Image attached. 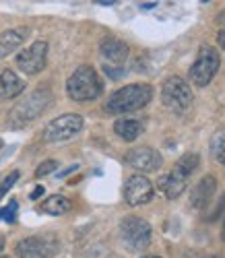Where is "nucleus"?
I'll list each match as a JSON object with an SVG mask.
<instances>
[{"label":"nucleus","instance_id":"nucleus-1","mask_svg":"<svg viewBox=\"0 0 225 258\" xmlns=\"http://www.w3.org/2000/svg\"><path fill=\"white\" fill-rule=\"evenodd\" d=\"M153 99V87L145 83H134L126 85V87L118 89L109 95L105 103V112L107 114H128V112H137L141 107H145Z\"/></svg>","mask_w":225,"mask_h":258},{"label":"nucleus","instance_id":"nucleus-2","mask_svg":"<svg viewBox=\"0 0 225 258\" xmlns=\"http://www.w3.org/2000/svg\"><path fill=\"white\" fill-rule=\"evenodd\" d=\"M103 91V85L99 75L95 73L93 67L89 64H83L79 67L66 81V93H69L71 99L75 101H91L97 99Z\"/></svg>","mask_w":225,"mask_h":258},{"label":"nucleus","instance_id":"nucleus-3","mask_svg":"<svg viewBox=\"0 0 225 258\" xmlns=\"http://www.w3.org/2000/svg\"><path fill=\"white\" fill-rule=\"evenodd\" d=\"M52 103V93L48 89H37L33 93H29L23 101H19L11 114H9V122L13 128H21L29 122H33L35 118H39L43 112H46V107Z\"/></svg>","mask_w":225,"mask_h":258},{"label":"nucleus","instance_id":"nucleus-4","mask_svg":"<svg viewBox=\"0 0 225 258\" xmlns=\"http://www.w3.org/2000/svg\"><path fill=\"white\" fill-rule=\"evenodd\" d=\"M219 64H221V58H219V52L211 46H202L198 50V56H196V62L190 67V79L196 87H205L213 81V77L217 75L219 71Z\"/></svg>","mask_w":225,"mask_h":258},{"label":"nucleus","instance_id":"nucleus-5","mask_svg":"<svg viewBox=\"0 0 225 258\" xmlns=\"http://www.w3.org/2000/svg\"><path fill=\"white\" fill-rule=\"evenodd\" d=\"M161 99H163V105L170 107V110L184 112L192 103V89L184 79L170 77L161 87Z\"/></svg>","mask_w":225,"mask_h":258},{"label":"nucleus","instance_id":"nucleus-6","mask_svg":"<svg viewBox=\"0 0 225 258\" xmlns=\"http://www.w3.org/2000/svg\"><path fill=\"white\" fill-rule=\"evenodd\" d=\"M122 242L132 250H145L151 244V225L141 217H126L120 223Z\"/></svg>","mask_w":225,"mask_h":258},{"label":"nucleus","instance_id":"nucleus-7","mask_svg":"<svg viewBox=\"0 0 225 258\" xmlns=\"http://www.w3.org/2000/svg\"><path fill=\"white\" fill-rule=\"evenodd\" d=\"M81 128H83V118L79 114H64L43 128V141L46 143L69 141L81 133Z\"/></svg>","mask_w":225,"mask_h":258},{"label":"nucleus","instance_id":"nucleus-8","mask_svg":"<svg viewBox=\"0 0 225 258\" xmlns=\"http://www.w3.org/2000/svg\"><path fill=\"white\" fill-rule=\"evenodd\" d=\"M19 258H52L58 252V242L48 235H33L25 238L15 246Z\"/></svg>","mask_w":225,"mask_h":258},{"label":"nucleus","instance_id":"nucleus-9","mask_svg":"<svg viewBox=\"0 0 225 258\" xmlns=\"http://www.w3.org/2000/svg\"><path fill=\"white\" fill-rule=\"evenodd\" d=\"M46 58H48V44L46 41H35L27 50L19 52L17 67L25 75H37L46 69Z\"/></svg>","mask_w":225,"mask_h":258},{"label":"nucleus","instance_id":"nucleus-10","mask_svg":"<svg viewBox=\"0 0 225 258\" xmlns=\"http://www.w3.org/2000/svg\"><path fill=\"white\" fill-rule=\"evenodd\" d=\"M155 195V188L149 178L145 176H130L124 184V201L130 207L147 205Z\"/></svg>","mask_w":225,"mask_h":258},{"label":"nucleus","instance_id":"nucleus-11","mask_svg":"<svg viewBox=\"0 0 225 258\" xmlns=\"http://www.w3.org/2000/svg\"><path fill=\"white\" fill-rule=\"evenodd\" d=\"M126 163L139 171H157L163 165V157L151 147H137L130 149V151L124 155Z\"/></svg>","mask_w":225,"mask_h":258},{"label":"nucleus","instance_id":"nucleus-12","mask_svg":"<svg viewBox=\"0 0 225 258\" xmlns=\"http://www.w3.org/2000/svg\"><path fill=\"white\" fill-rule=\"evenodd\" d=\"M215 188H217V180L213 176H205L190 192V205L192 209H205L209 207L213 195H215Z\"/></svg>","mask_w":225,"mask_h":258},{"label":"nucleus","instance_id":"nucleus-13","mask_svg":"<svg viewBox=\"0 0 225 258\" xmlns=\"http://www.w3.org/2000/svg\"><path fill=\"white\" fill-rule=\"evenodd\" d=\"M99 52H101V56L107 60L109 67H111V64L120 67V64H124L126 58H128V46L124 44L122 39H116V37L103 39L101 46H99Z\"/></svg>","mask_w":225,"mask_h":258},{"label":"nucleus","instance_id":"nucleus-14","mask_svg":"<svg viewBox=\"0 0 225 258\" xmlns=\"http://www.w3.org/2000/svg\"><path fill=\"white\" fill-rule=\"evenodd\" d=\"M25 91V81L19 79L13 71H3L0 73V101L13 99Z\"/></svg>","mask_w":225,"mask_h":258},{"label":"nucleus","instance_id":"nucleus-15","mask_svg":"<svg viewBox=\"0 0 225 258\" xmlns=\"http://www.w3.org/2000/svg\"><path fill=\"white\" fill-rule=\"evenodd\" d=\"M186 182L188 180L184 176H180L178 171H170V174H165V176H161L159 180H157V186H159V190L170 201H174L186 190Z\"/></svg>","mask_w":225,"mask_h":258},{"label":"nucleus","instance_id":"nucleus-16","mask_svg":"<svg viewBox=\"0 0 225 258\" xmlns=\"http://www.w3.org/2000/svg\"><path fill=\"white\" fill-rule=\"evenodd\" d=\"M29 35V29L21 27V29H9L0 33V58L11 56L21 44L25 41V37Z\"/></svg>","mask_w":225,"mask_h":258},{"label":"nucleus","instance_id":"nucleus-17","mask_svg":"<svg viewBox=\"0 0 225 258\" xmlns=\"http://www.w3.org/2000/svg\"><path fill=\"white\" fill-rule=\"evenodd\" d=\"M114 133H116L122 141L130 143V141H134V139H139V135L143 133V124H141L139 120H118V122L114 124Z\"/></svg>","mask_w":225,"mask_h":258},{"label":"nucleus","instance_id":"nucleus-18","mask_svg":"<svg viewBox=\"0 0 225 258\" xmlns=\"http://www.w3.org/2000/svg\"><path fill=\"white\" fill-rule=\"evenodd\" d=\"M71 207H73V203L66 199V197L54 195V197H50L46 203L41 205V211L48 213V215H64V213L71 211Z\"/></svg>","mask_w":225,"mask_h":258},{"label":"nucleus","instance_id":"nucleus-19","mask_svg":"<svg viewBox=\"0 0 225 258\" xmlns=\"http://www.w3.org/2000/svg\"><path fill=\"white\" fill-rule=\"evenodd\" d=\"M198 165H200V157H198L196 153H188V155H184L182 159L176 163L174 171H178L180 176H184V178L188 180V178L194 174V171L198 169Z\"/></svg>","mask_w":225,"mask_h":258},{"label":"nucleus","instance_id":"nucleus-20","mask_svg":"<svg viewBox=\"0 0 225 258\" xmlns=\"http://www.w3.org/2000/svg\"><path fill=\"white\" fill-rule=\"evenodd\" d=\"M211 155L215 157V161L225 165V128H219L211 137Z\"/></svg>","mask_w":225,"mask_h":258},{"label":"nucleus","instance_id":"nucleus-21","mask_svg":"<svg viewBox=\"0 0 225 258\" xmlns=\"http://www.w3.org/2000/svg\"><path fill=\"white\" fill-rule=\"evenodd\" d=\"M17 211H19L17 201H11L7 207L0 209V219L7 221V223H15L17 221Z\"/></svg>","mask_w":225,"mask_h":258},{"label":"nucleus","instance_id":"nucleus-22","mask_svg":"<svg viewBox=\"0 0 225 258\" xmlns=\"http://www.w3.org/2000/svg\"><path fill=\"white\" fill-rule=\"evenodd\" d=\"M56 167H58V163H56L54 159H48V161H43V163H39V165H37L35 176H37V178H43V176L52 174V171H54Z\"/></svg>","mask_w":225,"mask_h":258},{"label":"nucleus","instance_id":"nucleus-23","mask_svg":"<svg viewBox=\"0 0 225 258\" xmlns=\"http://www.w3.org/2000/svg\"><path fill=\"white\" fill-rule=\"evenodd\" d=\"M19 180V171H11V174L3 180V182H0V199H3L5 195H7V192L13 188V184Z\"/></svg>","mask_w":225,"mask_h":258},{"label":"nucleus","instance_id":"nucleus-24","mask_svg":"<svg viewBox=\"0 0 225 258\" xmlns=\"http://www.w3.org/2000/svg\"><path fill=\"white\" fill-rule=\"evenodd\" d=\"M103 71H105V73H107L111 79H120V77L124 75V71H122L120 67H118V69H114V67H109V64H105V67H103Z\"/></svg>","mask_w":225,"mask_h":258},{"label":"nucleus","instance_id":"nucleus-25","mask_svg":"<svg viewBox=\"0 0 225 258\" xmlns=\"http://www.w3.org/2000/svg\"><path fill=\"white\" fill-rule=\"evenodd\" d=\"M41 195H43V186H35V190L29 195V199H31V201H35V199H39Z\"/></svg>","mask_w":225,"mask_h":258},{"label":"nucleus","instance_id":"nucleus-26","mask_svg":"<svg viewBox=\"0 0 225 258\" xmlns=\"http://www.w3.org/2000/svg\"><path fill=\"white\" fill-rule=\"evenodd\" d=\"M217 39H219V46H221V48H223V52H225V27L219 31V37H217Z\"/></svg>","mask_w":225,"mask_h":258},{"label":"nucleus","instance_id":"nucleus-27","mask_svg":"<svg viewBox=\"0 0 225 258\" xmlns=\"http://www.w3.org/2000/svg\"><path fill=\"white\" fill-rule=\"evenodd\" d=\"M153 7H157V3H143L141 5V9H153Z\"/></svg>","mask_w":225,"mask_h":258},{"label":"nucleus","instance_id":"nucleus-28","mask_svg":"<svg viewBox=\"0 0 225 258\" xmlns=\"http://www.w3.org/2000/svg\"><path fill=\"white\" fill-rule=\"evenodd\" d=\"M99 5L101 7H111V5H116V3H114V0H109V3H105V0H99Z\"/></svg>","mask_w":225,"mask_h":258},{"label":"nucleus","instance_id":"nucleus-29","mask_svg":"<svg viewBox=\"0 0 225 258\" xmlns=\"http://www.w3.org/2000/svg\"><path fill=\"white\" fill-rule=\"evenodd\" d=\"M3 248H5V238L0 235V252H3Z\"/></svg>","mask_w":225,"mask_h":258},{"label":"nucleus","instance_id":"nucleus-30","mask_svg":"<svg viewBox=\"0 0 225 258\" xmlns=\"http://www.w3.org/2000/svg\"><path fill=\"white\" fill-rule=\"evenodd\" d=\"M221 235H223V240H225V219H223V231H221Z\"/></svg>","mask_w":225,"mask_h":258},{"label":"nucleus","instance_id":"nucleus-31","mask_svg":"<svg viewBox=\"0 0 225 258\" xmlns=\"http://www.w3.org/2000/svg\"><path fill=\"white\" fill-rule=\"evenodd\" d=\"M143 258H161V256H143Z\"/></svg>","mask_w":225,"mask_h":258},{"label":"nucleus","instance_id":"nucleus-32","mask_svg":"<svg viewBox=\"0 0 225 258\" xmlns=\"http://www.w3.org/2000/svg\"><path fill=\"white\" fill-rule=\"evenodd\" d=\"M3 145H5V143H3V139H0V149H3Z\"/></svg>","mask_w":225,"mask_h":258},{"label":"nucleus","instance_id":"nucleus-33","mask_svg":"<svg viewBox=\"0 0 225 258\" xmlns=\"http://www.w3.org/2000/svg\"><path fill=\"white\" fill-rule=\"evenodd\" d=\"M0 258H7V256H0Z\"/></svg>","mask_w":225,"mask_h":258}]
</instances>
